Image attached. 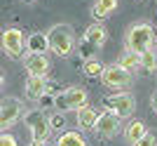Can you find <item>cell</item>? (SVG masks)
<instances>
[{
  "instance_id": "17",
  "label": "cell",
  "mask_w": 157,
  "mask_h": 146,
  "mask_svg": "<svg viewBox=\"0 0 157 146\" xmlns=\"http://www.w3.org/2000/svg\"><path fill=\"white\" fill-rule=\"evenodd\" d=\"M117 64L122 68H127L129 73H136V71H141V54H138V52H131V50H124V52L120 54Z\"/></svg>"
},
{
  "instance_id": "11",
  "label": "cell",
  "mask_w": 157,
  "mask_h": 146,
  "mask_svg": "<svg viewBox=\"0 0 157 146\" xmlns=\"http://www.w3.org/2000/svg\"><path fill=\"white\" fill-rule=\"evenodd\" d=\"M78 127L80 130H94L98 123V118H101V113L96 111L94 106H89V104H85L82 108H78Z\"/></svg>"
},
{
  "instance_id": "10",
  "label": "cell",
  "mask_w": 157,
  "mask_h": 146,
  "mask_svg": "<svg viewBox=\"0 0 157 146\" xmlns=\"http://www.w3.org/2000/svg\"><path fill=\"white\" fill-rule=\"evenodd\" d=\"M120 130H122V118L115 116V113H101V118L94 127V132L98 137H103V139H110V137L120 134Z\"/></svg>"
},
{
  "instance_id": "24",
  "label": "cell",
  "mask_w": 157,
  "mask_h": 146,
  "mask_svg": "<svg viewBox=\"0 0 157 146\" xmlns=\"http://www.w3.org/2000/svg\"><path fill=\"white\" fill-rule=\"evenodd\" d=\"M0 146H17V139L10 132H2L0 134Z\"/></svg>"
},
{
  "instance_id": "25",
  "label": "cell",
  "mask_w": 157,
  "mask_h": 146,
  "mask_svg": "<svg viewBox=\"0 0 157 146\" xmlns=\"http://www.w3.org/2000/svg\"><path fill=\"white\" fill-rule=\"evenodd\" d=\"M150 106H152V111H155V113H157V92H155V94H152V99H150Z\"/></svg>"
},
{
  "instance_id": "16",
  "label": "cell",
  "mask_w": 157,
  "mask_h": 146,
  "mask_svg": "<svg viewBox=\"0 0 157 146\" xmlns=\"http://www.w3.org/2000/svg\"><path fill=\"white\" fill-rule=\"evenodd\" d=\"M26 47H28V52H35V54H47V50H52V47H49V38H47V33L28 35Z\"/></svg>"
},
{
  "instance_id": "1",
  "label": "cell",
  "mask_w": 157,
  "mask_h": 146,
  "mask_svg": "<svg viewBox=\"0 0 157 146\" xmlns=\"http://www.w3.org/2000/svg\"><path fill=\"white\" fill-rule=\"evenodd\" d=\"M157 43L155 38V28L148 24V21H138V24H131L124 33V50L143 54L148 50H152V45Z\"/></svg>"
},
{
  "instance_id": "5",
  "label": "cell",
  "mask_w": 157,
  "mask_h": 146,
  "mask_svg": "<svg viewBox=\"0 0 157 146\" xmlns=\"http://www.w3.org/2000/svg\"><path fill=\"white\" fill-rule=\"evenodd\" d=\"M87 104V90L85 87H63L59 94H56V104L54 108L61 113L66 111H78Z\"/></svg>"
},
{
  "instance_id": "18",
  "label": "cell",
  "mask_w": 157,
  "mask_h": 146,
  "mask_svg": "<svg viewBox=\"0 0 157 146\" xmlns=\"http://www.w3.org/2000/svg\"><path fill=\"white\" fill-rule=\"evenodd\" d=\"M56 146H87V141L78 130H63L56 139Z\"/></svg>"
},
{
  "instance_id": "8",
  "label": "cell",
  "mask_w": 157,
  "mask_h": 146,
  "mask_svg": "<svg viewBox=\"0 0 157 146\" xmlns=\"http://www.w3.org/2000/svg\"><path fill=\"white\" fill-rule=\"evenodd\" d=\"M131 78H134V73H129L127 68H122L115 61L110 66H105L103 75H101V83L105 87H110V90H124V87L131 85Z\"/></svg>"
},
{
  "instance_id": "2",
  "label": "cell",
  "mask_w": 157,
  "mask_h": 146,
  "mask_svg": "<svg viewBox=\"0 0 157 146\" xmlns=\"http://www.w3.org/2000/svg\"><path fill=\"white\" fill-rule=\"evenodd\" d=\"M47 38H49V47H52L54 54H59L63 59H68L75 47H78V40H75V31L68 24H54L49 31H47Z\"/></svg>"
},
{
  "instance_id": "27",
  "label": "cell",
  "mask_w": 157,
  "mask_h": 146,
  "mask_svg": "<svg viewBox=\"0 0 157 146\" xmlns=\"http://www.w3.org/2000/svg\"><path fill=\"white\" fill-rule=\"evenodd\" d=\"M24 2H35V0H24Z\"/></svg>"
},
{
  "instance_id": "9",
  "label": "cell",
  "mask_w": 157,
  "mask_h": 146,
  "mask_svg": "<svg viewBox=\"0 0 157 146\" xmlns=\"http://www.w3.org/2000/svg\"><path fill=\"white\" fill-rule=\"evenodd\" d=\"M24 68H26L28 75H40V78H47L49 75V59H47V54H35V52H26L24 57Z\"/></svg>"
},
{
  "instance_id": "14",
  "label": "cell",
  "mask_w": 157,
  "mask_h": 146,
  "mask_svg": "<svg viewBox=\"0 0 157 146\" xmlns=\"http://www.w3.org/2000/svg\"><path fill=\"white\" fill-rule=\"evenodd\" d=\"M115 10H117V0H94L92 17H94V21H103L105 17H110Z\"/></svg>"
},
{
  "instance_id": "4",
  "label": "cell",
  "mask_w": 157,
  "mask_h": 146,
  "mask_svg": "<svg viewBox=\"0 0 157 146\" xmlns=\"http://www.w3.org/2000/svg\"><path fill=\"white\" fill-rule=\"evenodd\" d=\"M0 43H2V52H5L10 59H24L26 52H28L26 35L21 33L19 28H5L2 35H0Z\"/></svg>"
},
{
  "instance_id": "21",
  "label": "cell",
  "mask_w": 157,
  "mask_h": 146,
  "mask_svg": "<svg viewBox=\"0 0 157 146\" xmlns=\"http://www.w3.org/2000/svg\"><path fill=\"white\" fill-rule=\"evenodd\" d=\"M96 50H98V47H96V45H92V43H89L87 38H82V40L78 43V54H80V57H82L85 61H87V59H94Z\"/></svg>"
},
{
  "instance_id": "19",
  "label": "cell",
  "mask_w": 157,
  "mask_h": 146,
  "mask_svg": "<svg viewBox=\"0 0 157 146\" xmlns=\"http://www.w3.org/2000/svg\"><path fill=\"white\" fill-rule=\"evenodd\" d=\"M103 71H105V66L96 59H87L85 64H82V73H85L87 78H101Z\"/></svg>"
},
{
  "instance_id": "15",
  "label": "cell",
  "mask_w": 157,
  "mask_h": 146,
  "mask_svg": "<svg viewBox=\"0 0 157 146\" xmlns=\"http://www.w3.org/2000/svg\"><path fill=\"white\" fill-rule=\"evenodd\" d=\"M145 125L141 123V120H131L129 125L124 127V139H127V144H131V146H136L138 141L145 137Z\"/></svg>"
},
{
  "instance_id": "7",
  "label": "cell",
  "mask_w": 157,
  "mask_h": 146,
  "mask_svg": "<svg viewBox=\"0 0 157 146\" xmlns=\"http://www.w3.org/2000/svg\"><path fill=\"white\" fill-rule=\"evenodd\" d=\"M24 104L17 97H2V104H0V127L2 132H10V127L17 123L19 118H24Z\"/></svg>"
},
{
  "instance_id": "13",
  "label": "cell",
  "mask_w": 157,
  "mask_h": 146,
  "mask_svg": "<svg viewBox=\"0 0 157 146\" xmlns=\"http://www.w3.org/2000/svg\"><path fill=\"white\" fill-rule=\"evenodd\" d=\"M85 38L92 43V45H96L98 50L105 45V40H108V31H105V26L101 24V21H94L92 26H87L85 31Z\"/></svg>"
},
{
  "instance_id": "20",
  "label": "cell",
  "mask_w": 157,
  "mask_h": 146,
  "mask_svg": "<svg viewBox=\"0 0 157 146\" xmlns=\"http://www.w3.org/2000/svg\"><path fill=\"white\" fill-rule=\"evenodd\" d=\"M141 71H145V73L157 71V52L155 50H148V52L141 54Z\"/></svg>"
},
{
  "instance_id": "22",
  "label": "cell",
  "mask_w": 157,
  "mask_h": 146,
  "mask_svg": "<svg viewBox=\"0 0 157 146\" xmlns=\"http://www.w3.org/2000/svg\"><path fill=\"white\" fill-rule=\"evenodd\" d=\"M49 125H52V130H63L66 127V113H61V111L52 113L49 116Z\"/></svg>"
},
{
  "instance_id": "3",
  "label": "cell",
  "mask_w": 157,
  "mask_h": 146,
  "mask_svg": "<svg viewBox=\"0 0 157 146\" xmlns=\"http://www.w3.org/2000/svg\"><path fill=\"white\" fill-rule=\"evenodd\" d=\"M24 125L28 127L33 141H49V137H52V132H54L52 125H49V116H45V111L40 106L28 108V111L24 113Z\"/></svg>"
},
{
  "instance_id": "23",
  "label": "cell",
  "mask_w": 157,
  "mask_h": 146,
  "mask_svg": "<svg viewBox=\"0 0 157 146\" xmlns=\"http://www.w3.org/2000/svg\"><path fill=\"white\" fill-rule=\"evenodd\" d=\"M136 146H157V137H155L152 132H145V137L138 141Z\"/></svg>"
},
{
  "instance_id": "12",
  "label": "cell",
  "mask_w": 157,
  "mask_h": 146,
  "mask_svg": "<svg viewBox=\"0 0 157 146\" xmlns=\"http://www.w3.org/2000/svg\"><path fill=\"white\" fill-rule=\"evenodd\" d=\"M47 85H49V83H47L45 78H40V75H28L26 78V97L40 101L47 94Z\"/></svg>"
},
{
  "instance_id": "6",
  "label": "cell",
  "mask_w": 157,
  "mask_h": 146,
  "mask_svg": "<svg viewBox=\"0 0 157 146\" xmlns=\"http://www.w3.org/2000/svg\"><path fill=\"white\" fill-rule=\"evenodd\" d=\"M103 108L108 113L120 116V118H129L131 113L136 111V99L129 92H115V94H108L103 99Z\"/></svg>"
},
{
  "instance_id": "26",
  "label": "cell",
  "mask_w": 157,
  "mask_h": 146,
  "mask_svg": "<svg viewBox=\"0 0 157 146\" xmlns=\"http://www.w3.org/2000/svg\"><path fill=\"white\" fill-rule=\"evenodd\" d=\"M28 146H47V141H33L31 139V144H28Z\"/></svg>"
}]
</instances>
